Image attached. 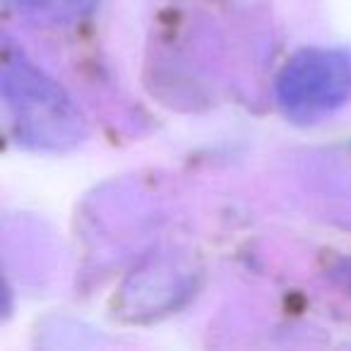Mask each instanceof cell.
Instances as JSON below:
<instances>
[{
    "label": "cell",
    "mask_w": 351,
    "mask_h": 351,
    "mask_svg": "<svg viewBox=\"0 0 351 351\" xmlns=\"http://www.w3.org/2000/svg\"><path fill=\"white\" fill-rule=\"evenodd\" d=\"M351 97V56L344 51H303L279 77V104L287 116L313 123Z\"/></svg>",
    "instance_id": "cell-1"
},
{
    "label": "cell",
    "mask_w": 351,
    "mask_h": 351,
    "mask_svg": "<svg viewBox=\"0 0 351 351\" xmlns=\"http://www.w3.org/2000/svg\"><path fill=\"white\" fill-rule=\"evenodd\" d=\"M20 84H17V99L8 104H17V132L27 137V142L34 145L60 147L63 142H75L80 135L77 116L68 106V99L60 97V92L46 80H39L32 68L17 65Z\"/></svg>",
    "instance_id": "cell-2"
}]
</instances>
